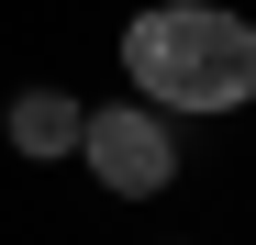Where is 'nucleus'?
Returning a JSON list of instances; mask_svg holds the SVG:
<instances>
[{"instance_id":"obj_2","label":"nucleus","mask_w":256,"mask_h":245,"mask_svg":"<svg viewBox=\"0 0 256 245\" xmlns=\"http://www.w3.org/2000/svg\"><path fill=\"white\" fill-rule=\"evenodd\" d=\"M78 156H90V178L112 200H156L167 178H178V134H167V112H145V100L90 112V122H78Z\"/></svg>"},{"instance_id":"obj_3","label":"nucleus","mask_w":256,"mask_h":245,"mask_svg":"<svg viewBox=\"0 0 256 245\" xmlns=\"http://www.w3.org/2000/svg\"><path fill=\"white\" fill-rule=\"evenodd\" d=\"M78 122H90V112H78L67 90H22V100H12V145H22V156H67Z\"/></svg>"},{"instance_id":"obj_1","label":"nucleus","mask_w":256,"mask_h":245,"mask_svg":"<svg viewBox=\"0 0 256 245\" xmlns=\"http://www.w3.org/2000/svg\"><path fill=\"white\" fill-rule=\"evenodd\" d=\"M122 78L145 90V112H234L256 100V22L223 0H156L122 22Z\"/></svg>"}]
</instances>
